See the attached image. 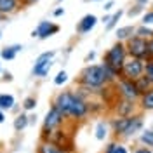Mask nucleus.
Segmentation results:
<instances>
[{"instance_id":"f257e3e1","label":"nucleus","mask_w":153,"mask_h":153,"mask_svg":"<svg viewBox=\"0 0 153 153\" xmlns=\"http://www.w3.org/2000/svg\"><path fill=\"white\" fill-rule=\"evenodd\" d=\"M76 82H78L80 85L89 87V89H94V91L99 92V89L108 84V82H106L105 65H89V66H85L82 71H80Z\"/></svg>"},{"instance_id":"f03ea898","label":"nucleus","mask_w":153,"mask_h":153,"mask_svg":"<svg viewBox=\"0 0 153 153\" xmlns=\"http://www.w3.org/2000/svg\"><path fill=\"white\" fill-rule=\"evenodd\" d=\"M127 56H129V54H127V49H125V42H118V40H117V44L111 45V47L105 52V56H103V65L110 66L111 70H115V71L120 75Z\"/></svg>"},{"instance_id":"7ed1b4c3","label":"nucleus","mask_w":153,"mask_h":153,"mask_svg":"<svg viewBox=\"0 0 153 153\" xmlns=\"http://www.w3.org/2000/svg\"><path fill=\"white\" fill-rule=\"evenodd\" d=\"M125 49H127V54L131 57H139L144 61L153 59V54L150 52V47H148V38L134 35L125 42Z\"/></svg>"},{"instance_id":"20e7f679","label":"nucleus","mask_w":153,"mask_h":153,"mask_svg":"<svg viewBox=\"0 0 153 153\" xmlns=\"http://www.w3.org/2000/svg\"><path fill=\"white\" fill-rule=\"evenodd\" d=\"M91 111V106H89V101H87L84 96H80L78 92H73L71 96V101H70V106H68V113L66 118H75V120H82L85 118Z\"/></svg>"},{"instance_id":"39448f33","label":"nucleus","mask_w":153,"mask_h":153,"mask_svg":"<svg viewBox=\"0 0 153 153\" xmlns=\"http://www.w3.org/2000/svg\"><path fill=\"white\" fill-rule=\"evenodd\" d=\"M65 115H63V111L57 108L56 105H52L51 108H49L47 115H45V120H44V127H42V139L47 136L49 132H52V131H56V129H59L61 125H63V122H65Z\"/></svg>"},{"instance_id":"423d86ee","label":"nucleus","mask_w":153,"mask_h":153,"mask_svg":"<svg viewBox=\"0 0 153 153\" xmlns=\"http://www.w3.org/2000/svg\"><path fill=\"white\" fill-rule=\"evenodd\" d=\"M143 73H144V59L129 56L127 59H125L120 76H124V78H131V80H136V78H139Z\"/></svg>"},{"instance_id":"0eeeda50","label":"nucleus","mask_w":153,"mask_h":153,"mask_svg":"<svg viewBox=\"0 0 153 153\" xmlns=\"http://www.w3.org/2000/svg\"><path fill=\"white\" fill-rule=\"evenodd\" d=\"M42 141H51V143H54L57 148H61L63 152H66V153H71L73 150H75V146H73V139H71L65 131H61V129H56V131L49 132Z\"/></svg>"},{"instance_id":"6e6552de","label":"nucleus","mask_w":153,"mask_h":153,"mask_svg":"<svg viewBox=\"0 0 153 153\" xmlns=\"http://www.w3.org/2000/svg\"><path fill=\"white\" fill-rule=\"evenodd\" d=\"M117 87H118V91H120V96L125 97V99L137 101V99L141 97V92H139V89H137V85H136V82L131 80V78L120 76V78L117 80Z\"/></svg>"},{"instance_id":"1a4fd4ad","label":"nucleus","mask_w":153,"mask_h":153,"mask_svg":"<svg viewBox=\"0 0 153 153\" xmlns=\"http://www.w3.org/2000/svg\"><path fill=\"white\" fill-rule=\"evenodd\" d=\"M56 56V52L54 51H51V52H44V54H40L37 57V61H35V66H33V75L35 76H45L51 71V68H52V57Z\"/></svg>"},{"instance_id":"9d476101","label":"nucleus","mask_w":153,"mask_h":153,"mask_svg":"<svg viewBox=\"0 0 153 153\" xmlns=\"http://www.w3.org/2000/svg\"><path fill=\"white\" fill-rule=\"evenodd\" d=\"M35 30H37V37L42 38V40H45V38L56 35L57 31H59V26H57V25H54L52 21H42V23H40Z\"/></svg>"},{"instance_id":"9b49d317","label":"nucleus","mask_w":153,"mask_h":153,"mask_svg":"<svg viewBox=\"0 0 153 153\" xmlns=\"http://www.w3.org/2000/svg\"><path fill=\"white\" fill-rule=\"evenodd\" d=\"M115 111H117L118 117H131L136 111V101H131V99L122 97L118 101V105L115 106Z\"/></svg>"},{"instance_id":"f8f14e48","label":"nucleus","mask_w":153,"mask_h":153,"mask_svg":"<svg viewBox=\"0 0 153 153\" xmlns=\"http://www.w3.org/2000/svg\"><path fill=\"white\" fill-rule=\"evenodd\" d=\"M96 25H97V18H96L94 14H87V16H84V18L78 21L76 31H78L80 35H85V33H89L91 30L94 28Z\"/></svg>"},{"instance_id":"ddd939ff","label":"nucleus","mask_w":153,"mask_h":153,"mask_svg":"<svg viewBox=\"0 0 153 153\" xmlns=\"http://www.w3.org/2000/svg\"><path fill=\"white\" fill-rule=\"evenodd\" d=\"M132 117V115H131ZM131 117H117L113 118V122H111V129H113V132L117 136H124V132L127 131V127L131 124Z\"/></svg>"},{"instance_id":"4468645a","label":"nucleus","mask_w":153,"mask_h":153,"mask_svg":"<svg viewBox=\"0 0 153 153\" xmlns=\"http://www.w3.org/2000/svg\"><path fill=\"white\" fill-rule=\"evenodd\" d=\"M141 127H143V117L139 113H134L132 117H131V124L127 127V131L124 132V136H134L136 132L141 131Z\"/></svg>"},{"instance_id":"2eb2a0df","label":"nucleus","mask_w":153,"mask_h":153,"mask_svg":"<svg viewBox=\"0 0 153 153\" xmlns=\"http://www.w3.org/2000/svg\"><path fill=\"white\" fill-rule=\"evenodd\" d=\"M115 35H117V40L118 42H127L131 37H134L136 35V28L134 26H122V28H118L117 31H115Z\"/></svg>"},{"instance_id":"dca6fc26","label":"nucleus","mask_w":153,"mask_h":153,"mask_svg":"<svg viewBox=\"0 0 153 153\" xmlns=\"http://www.w3.org/2000/svg\"><path fill=\"white\" fill-rule=\"evenodd\" d=\"M21 0H0V12L2 14H12L19 7Z\"/></svg>"},{"instance_id":"f3484780","label":"nucleus","mask_w":153,"mask_h":153,"mask_svg":"<svg viewBox=\"0 0 153 153\" xmlns=\"http://www.w3.org/2000/svg\"><path fill=\"white\" fill-rule=\"evenodd\" d=\"M37 153H66V152H63L61 148H57L56 144L51 143V141H42L38 144Z\"/></svg>"},{"instance_id":"a211bd4d","label":"nucleus","mask_w":153,"mask_h":153,"mask_svg":"<svg viewBox=\"0 0 153 153\" xmlns=\"http://www.w3.org/2000/svg\"><path fill=\"white\" fill-rule=\"evenodd\" d=\"M134 82H136V85H137V89H139L141 96H143L144 92H148V91H150V89L153 87V82H152V80H150V78H148L146 75H144V73L139 76V78H136Z\"/></svg>"},{"instance_id":"6ab92c4d","label":"nucleus","mask_w":153,"mask_h":153,"mask_svg":"<svg viewBox=\"0 0 153 153\" xmlns=\"http://www.w3.org/2000/svg\"><path fill=\"white\" fill-rule=\"evenodd\" d=\"M139 105L141 110H153V87L139 97Z\"/></svg>"},{"instance_id":"aec40b11","label":"nucleus","mask_w":153,"mask_h":153,"mask_svg":"<svg viewBox=\"0 0 153 153\" xmlns=\"http://www.w3.org/2000/svg\"><path fill=\"white\" fill-rule=\"evenodd\" d=\"M21 49H23V45H12V47H5L2 52H0V56L4 57V59H14V57H16V54H18Z\"/></svg>"},{"instance_id":"412c9836","label":"nucleus","mask_w":153,"mask_h":153,"mask_svg":"<svg viewBox=\"0 0 153 153\" xmlns=\"http://www.w3.org/2000/svg\"><path fill=\"white\" fill-rule=\"evenodd\" d=\"M14 106V97L10 94H0V110H10Z\"/></svg>"},{"instance_id":"4be33fe9","label":"nucleus","mask_w":153,"mask_h":153,"mask_svg":"<svg viewBox=\"0 0 153 153\" xmlns=\"http://www.w3.org/2000/svg\"><path fill=\"white\" fill-rule=\"evenodd\" d=\"M136 35L150 40V38L153 37V28H150L148 25H141V26H137V28H136Z\"/></svg>"},{"instance_id":"5701e85b","label":"nucleus","mask_w":153,"mask_h":153,"mask_svg":"<svg viewBox=\"0 0 153 153\" xmlns=\"http://www.w3.org/2000/svg\"><path fill=\"white\" fill-rule=\"evenodd\" d=\"M26 125H28V117H26V115H19V117H16V120H14V129H16L18 132H21Z\"/></svg>"},{"instance_id":"b1692460","label":"nucleus","mask_w":153,"mask_h":153,"mask_svg":"<svg viewBox=\"0 0 153 153\" xmlns=\"http://www.w3.org/2000/svg\"><path fill=\"white\" fill-rule=\"evenodd\" d=\"M122 14H124V10H120V9L117 10V12H115L113 16L110 18V21L106 23V30H113L115 26H117V23L120 21V18H122Z\"/></svg>"},{"instance_id":"393cba45","label":"nucleus","mask_w":153,"mask_h":153,"mask_svg":"<svg viewBox=\"0 0 153 153\" xmlns=\"http://www.w3.org/2000/svg\"><path fill=\"white\" fill-rule=\"evenodd\" d=\"M105 153H127V148L124 144H118V143H110L108 148H106Z\"/></svg>"},{"instance_id":"a878e982","label":"nucleus","mask_w":153,"mask_h":153,"mask_svg":"<svg viewBox=\"0 0 153 153\" xmlns=\"http://www.w3.org/2000/svg\"><path fill=\"white\" fill-rule=\"evenodd\" d=\"M106 131H108V129H106V124L105 122H99V124L96 125V137H97L99 141H103L106 137V134H108Z\"/></svg>"},{"instance_id":"bb28decb","label":"nucleus","mask_w":153,"mask_h":153,"mask_svg":"<svg viewBox=\"0 0 153 153\" xmlns=\"http://www.w3.org/2000/svg\"><path fill=\"white\" fill-rule=\"evenodd\" d=\"M139 139H141V143H143L144 146H153V129L152 131H144Z\"/></svg>"},{"instance_id":"cd10ccee","label":"nucleus","mask_w":153,"mask_h":153,"mask_svg":"<svg viewBox=\"0 0 153 153\" xmlns=\"http://www.w3.org/2000/svg\"><path fill=\"white\" fill-rule=\"evenodd\" d=\"M144 75H146L153 82V59L144 61Z\"/></svg>"},{"instance_id":"c85d7f7f","label":"nucleus","mask_w":153,"mask_h":153,"mask_svg":"<svg viewBox=\"0 0 153 153\" xmlns=\"http://www.w3.org/2000/svg\"><path fill=\"white\" fill-rule=\"evenodd\" d=\"M66 80H68V73L65 70H61L56 75V78H54V84H56V85H63V84H66Z\"/></svg>"},{"instance_id":"c756f323","label":"nucleus","mask_w":153,"mask_h":153,"mask_svg":"<svg viewBox=\"0 0 153 153\" xmlns=\"http://www.w3.org/2000/svg\"><path fill=\"white\" fill-rule=\"evenodd\" d=\"M35 106H37V99H35V97H31V96L26 97V99L23 101V108H25V110H33Z\"/></svg>"},{"instance_id":"7c9ffc66","label":"nucleus","mask_w":153,"mask_h":153,"mask_svg":"<svg viewBox=\"0 0 153 153\" xmlns=\"http://www.w3.org/2000/svg\"><path fill=\"white\" fill-rule=\"evenodd\" d=\"M143 5H137V4H136V5H134V9H129V12H127V14H129V18H134V16H137V14H139V12H143Z\"/></svg>"},{"instance_id":"2f4dec72","label":"nucleus","mask_w":153,"mask_h":153,"mask_svg":"<svg viewBox=\"0 0 153 153\" xmlns=\"http://www.w3.org/2000/svg\"><path fill=\"white\" fill-rule=\"evenodd\" d=\"M143 25H153V10H148L146 14L143 16Z\"/></svg>"},{"instance_id":"473e14b6","label":"nucleus","mask_w":153,"mask_h":153,"mask_svg":"<svg viewBox=\"0 0 153 153\" xmlns=\"http://www.w3.org/2000/svg\"><path fill=\"white\" fill-rule=\"evenodd\" d=\"M134 153H153L150 148H139V150H136Z\"/></svg>"},{"instance_id":"72a5a7b5","label":"nucleus","mask_w":153,"mask_h":153,"mask_svg":"<svg viewBox=\"0 0 153 153\" xmlns=\"http://www.w3.org/2000/svg\"><path fill=\"white\" fill-rule=\"evenodd\" d=\"M94 57H96V52H94V51H92V52H89V54H87V56H85V61H92Z\"/></svg>"},{"instance_id":"f704fd0d","label":"nucleus","mask_w":153,"mask_h":153,"mask_svg":"<svg viewBox=\"0 0 153 153\" xmlns=\"http://www.w3.org/2000/svg\"><path fill=\"white\" fill-rule=\"evenodd\" d=\"M61 14H65V9L63 7H59V9L54 10V16H61Z\"/></svg>"},{"instance_id":"c9c22d12","label":"nucleus","mask_w":153,"mask_h":153,"mask_svg":"<svg viewBox=\"0 0 153 153\" xmlns=\"http://www.w3.org/2000/svg\"><path fill=\"white\" fill-rule=\"evenodd\" d=\"M111 7H113V2H111V0H110V2H106V4H105V10H110Z\"/></svg>"},{"instance_id":"e433bc0d","label":"nucleus","mask_w":153,"mask_h":153,"mask_svg":"<svg viewBox=\"0 0 153 153\" xmlns=\"http://www.w3.org/2000/svg\"><path fill=\"white\" fill-rule=\"evenodd\" d=\"M136 4H137V5H143V7H146L148 0H136Z\"/></svg>"},{"instance_id":"4c0bfd02","label":"nucleus","mask_w":153,"mask_h":153,"mask_svg":"<svg viewBox=\"0 0 153 153\" xmlns=\"http://www.w3.org/2000/svg\"><path fill=\"white\" fill-rule=\"evenodd\" d=\"M148 47H150V52L153 54V37L150 38V40H148Z\"/></svg>"},{"instance_id":"58836bf2","label":"nucleus","mask_w":153,"mask_h":153,"mask_svg":"<svg viewBox=\"0 0 153 153\" xmlns=\"http://www.w3.org/2000/svg\"><path fill=\"white\" fill-rule=\"evenodd\" d=\"M35 2H38V0H23V4H26V5H30V4H35Z\"/></svg>"},{"instance_id":"ea45409f","label":"nucleus","mask_w":153,"mask_h":153,"mask_svg":"<svg viewBox=\"0 0 153 153\" xmlns=\"http://www.w3.org/2000/svg\"><path fill=\"white\" fill-rule=\"evenodd\" d=\"M4 118H5V117H4V110H0V124L4 122Z\"/></svg>"},{"instance_id":"a19ab883","label":"nucleus","mask_w":153,"mask_h":153,"mask_svg":"<svg viewBox=\"0 0 153 153\" xmlns=\"http://www.w3.org/2000/svg\"><path fill=\"white\" fill-rule=\"evenodd\" d=\"M0 21H2V12H0Z\"/></svg>"},{"instance_id":"79ce46f5","label":"nucleus","mask_w":153,"mask_h":153,"mask_svg":"<svg viewBox=\"0 0 153 153\" xmlns=\"http://www.w3.org/2000/svg\"><path fill=\"white\" fill-rule=\"evenodd\" d=\"M0 37H2V35H0Z\"/></svg>"}]
</instances>
